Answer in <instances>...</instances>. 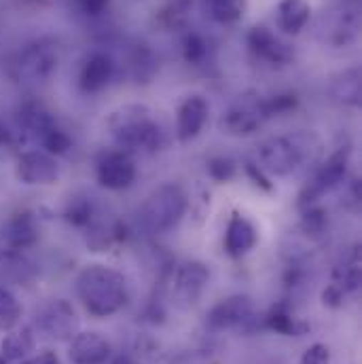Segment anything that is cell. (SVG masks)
<instances>
[{"label":"cell","mask_w":362,"mask_h":364,"mask_svg":"<svg viewBox=\"0 0 362 364\" xmlns=\"http://www.w3.org/2000/svg\"><path fill=\"white\" fill-rule=\"evenodd\" d=\"M108 129L117 146L125 153H157L168 144L161 125L144 104H125L108 117Z\"/></svg>","instance_id":"cell-1"},{"label":"cell","mask_w":362,"mask_h":364,"mask_svg":"<svg viewBox=\"0 0 362 364\" xmlns=\"http://www.w3.org/2000/svg\"><path fill=\"white\" fill-rule=\"evenodd\" d=\"M322 142L312 132L270 138L259 146V168L273 176H290L307 164H316Z\"/></svg>","instance_id":"cell-2"},{"label":"cell","mask_w":362,"mask_h":364,"mask_svg":"<svg viewBox=\"0 0 362 364\" xmlns=\"http://www.w3.org/2000/svg\"><path fill=\"white\" fill-rule=\"evenodd\" d=\"M77 292L93 318L115 316L127 303L125 277L104 265H90L79 273Z\"/></svg>","instance_id":"cell-3"},{"label":"cell","mask_w":362,"mask_h":364,"mask_svg":"<svg viewBox=\"0 0 362 364\" xmlns=\"http://www.w3.org/2000/svg\"><path fill=\"white\" fill-rule=\"evenodd\" d=\"M188 197L181 184L164 182L149 193L140 208L142 225L153 233H166L174 229L186 212Z\"/></svg>","instance_id":"cell-4"},{"label":"cell","mask_w":362,"mask_h":364,"mask_svg":"<svg viewBox=\"0 0 362 364\" xmlns=\"http://www.w3.org/2000/svg\"><path fill=\"white\" fill-rule=\"evenodd\" d=\"M316 38L329 47H348L361 30V2L337 0L326 6L316 19Z\"/></svg>","instance_id":"cell-5"},{"label":"cell","mask_w":362,"mask_h":364,"mask_svg":"<svg viewBox=\"0 0 362 364\" xmlns=\"http://www.w3.org/2000/svg\"><path fill=\"white\" fill-rule=\"evenodd\" d=\"M58 68V45L53 41H34L26 45L15 62H13V77L23 85H38L45 83Z\"/></svg>","instance_id":"cell-6"},{"label":"cell","mask_w":362,"mask_h":364,"mask_svg":"<svg viewBox=\"0 0 362 364\" xmlns=\"http://www.w3.org/2000/svg\"><path fill=\"white\" fill-rule=\"evenodd\" d=\"M350 155H352V149L350 144H339L322 164L320 168L316 170L314 178L305 184V188L301 191L299 195V201L297 205L303 210L307 205H314L318 203V199L331 191H335L337 186H341L346 176H348V166H350Z\"/></svg>","instance_id":"cell-7"},{"label":"cell","mask_w":362,"mask_h":364,"mask_svg":"<svg viewBox=\"0 0 362 364\" xmlns=\"http://www.w3.org/2000/svg\"><path fill=\"white\" fill-rule=\"evenodd\" d=\"M36 322H38L41 331L55 341H73L81 331V320H79L75 307L64 299L49 301L38 311Z\"/></svg>","instance_id":"cell-8"},{"label":"cell","mask_w":362,"mask_h":364,"mask_svg":"<svg viewBox=\"0 0 362 364\" xmlns=\"http://www.w3.org/2000/svg\"><path fill=\"white\" fill-rule=\"evenodd\" d=\"M210 279V269L199 261H186L176 269L172 284V301L179 309H191L201 299L206 284Z\"/></svg>","instance_id":"cell-9"},{"label":"cell","mask_w":362,"mask_h":364,"mask_svg":"<svg viewBox=\"0 0 362 364\" xmlns=\"http://www.w3.org/2000/svg\"><path fill=\"white\" fill-rule=\"evenodd\" d=\"M265 114L261 108V97H244L233 104L220 119V129L233 138H246L261 129L265 123Z\"/></svg>","instance_id":"cell-10"},{"label":"cell","mask_w":362,"mask_h":364,"mask_svg":"<svg viewBox=\"0 0 362 364\" xmlns=\"http://www.w3.org/2000/svg\"><path fill=\"white\" fill-rule=\"evenodd\" d=\"M97 182L108 191H123L136 181V166L125 151H104L95 164Z\"/></svg>","instance_id":"cell-11"},{"label":"cell","mask_w":362,"mask_h":364,"mask_svg":"<svg viewBox=\"0 0 362 364\" xmlns=\"http://www.w3.org/2000/svg\"><path fill=\"white\" fill-rule=\"evenodd\" d=\"M17 181L30 186H47L53 184L60 176V168L53 155L45 151H28L21 153L15 166Z\"/></svg>","instance_id":"cell-12"},{"label":"cell","mask_w":362,"mask_h":364,"mask_svg":"<svg viewBox=\"0 0 362 364\" xmlns=\"http://www.w3.org/2000/svg\"><path fill=\"white\" fill-rule=\"evenodd\" d=\"M255 307L252 301L246 294H233L216 303L208 314V326L212 331H229L240 328L248 322H252Z\"/></svg>","instance_id":"cell-13"},{"label":"cell","mask_w":362,"mask_h":364,"mask_svg":"<svg viewBox=\"0 0 362 364\" xmlns=\"http://www.w3.org/2000/svg\"><path fill=\"white\" fill-rule=\"evenodd\" d=\"M248 47L255 55L270 62L272 66H286L294 60V49L282 38H277L265 26H255L248 32Z\"/></svg>","instance_id":"cell-14"},{"label":"cell","mask_w":362,"mask_h":364,"mask_svg":"<svg viewBox=\"0 0 362 364\" xmlns=\"http://www.w3.org/2000/svg\"><path fill=\"white\" fill-rule=\"evenodd\" d=\"M112 356V348L100 333H79L70 341L68 358L73 364H106Z\"/></svg>","instance_id":"cell-15"},{"label":"cell","mask_w":362,"mask_h":364,"mask_svg":"<svg viewBox=\"0 0 362 364\" xmlns=\"http://www.w3.org/2000/svg\"><path fill=\"white\" fill-rule=\"evenodd\" d=\"M210 104L201 95H188L179 108V121H176V136L181 142H188L197 138L208 121Z\"/></svg>","instance_id":"cell-16"},{"label":"cell","mask_w":362,"mask_h":364,"mask_svg":"<svg viewBox=\"0 0 362 364\" xmlns=\"http://www.w3.org/2000/svg\"><path fill=\"white\" fill-rule=\"evenodd\" d=\"M257 240L259 235L255 225L240 212H233L225 231V252L233 259H240L257 246Z\"/></svg>","instance_id":"cell-17"},{"label":"cell","mask_w":362,"mask_h":364,"mask_svg":"<svg viewBox=\"0 0 362 364\" xmlns=\"http://www.w3.org/2000/svg\"><path fill=\"white\" fill-rule=\"evenodd\" d=\"M115 77V62L106 53H91L85 60L81 75H79V87L85 93H97L102 91L110 79Z\"/></svg>","instance_id":"cell-18"},{"label":"cell","mask_w":362,"mask_h":364,"mask_svg":"<svg viewBox=\"0 0 362 364\" xmlns=\"http://www.w3.org/2000/svg\"><path fill=\"white\" fill-rule=\"evenodd\" d=\"M4 240H6V246L15 252L34 246L38 240V229H36L34 216L30 212L13 214L4 225Z\"/></svg>","instance_id":"cell-19"},{"label":"cell","mask_w":362,"mask_h":364,"mask_svg":"<svg viewBox=\"0 0 362 364\" xmlns=\"http://www.w3.org/2000/svg\"><path fill=\"white\" fill-rule=\"evenodd\" d=\"M36 348V337L30 326H15L9 333H4V339L0 343V354L9 363H19L28 358Z\"/></svg>","instance_id":"cell-20"},{"label":"cell","mask_w":362,"mask_h":364,"mask_svg":"<svg viewBox=\"0 0 362 364\" xmlns=\"http://www.w3.org/2000/svg\"><path fill=\"white\" fill-rule=\"evenodd\" d=\"M362 93L361 68H348L333 77L331 81V95L341 106H358Z\"/></svg>","instance_id":"cell-21"},{"label":"cell","mask_w":362,"mask_h":364,"mask_svg":"<svg viewBox=\"0 0 362 364\" xmlns=\"http://www.w3.org/2000/svg\"><path fill=\"white\" fill-rule=\"evenodd\" d=\"M263 326L270 328L273 333H280V335H286V337H303L309 333V324L301 318H294L288 307L284 303L275 305L272 311L263 318Z\"/></svg>","instance_id":"cell-22"},{"label":"cell","mask_w":362,"mask_h":364,"mask_svg":"<svg viewBox=\"0 0 362 364\" xmlns=\"http://www.w3.org/2000/svg\"><path fill=\"white\" fill-rule=\"evenodd\" d=\"M312 17V6L307 0H282L277 6V21L286 34H299Z\"/></svg>","instance_id":"cell-23"},{"label":"cell","mask_w":362,"mask_h":364,"mask_svg":"<svg viewBox=\"0 0 362 364\" xmlns=\"http://www.w3.org/2000/svg\"><path fill=\"white\" fill-rule=\"evenodd\" d=\"M19 123H21L28 132L36 134L38 138H41L45 132H49L53 125H58L55 119H53V114H51L43 104H36V102H28V104H23V106L19 108Z\"/></svg>","instance_id":"cell-24"},{"label":"cell","mask_w":362,"mask_h":364,"mask_svg":"<svg viewBox=\"0 0 362 364\" xmlns=\"http://www.w3.org/2000/svg\"><path fill=\"white\" fill-rule=\"evenodd\" d=\"M193 0H168L155 15V23L164 30H182L188 21Z\"/></svg>","instance_id":"cell-25"},{"label":"cell","mask_w":362,"mask_h":364,"mask_svg":"<svg viewBox=\"0 0 362 364\" xmlns=\"http://www.w3.org/2000/svg\"><path fill=\"white\" fill-rule=\"evenodd\" d=\"M129 75L136 83H149L157 73V58L147 45H136L129 53Z\"/></svg>","instance_id":"cell-26"},{"label":"cell","mask_w":362,"mask_h":364,"mask_svg":"<svg viewBox=\"0 0 362 364\" xmlns=\"http://www.w3.org/2000/svg\"><path fill=\"white\" fill-rule=\"evenodd\" d=\"M333 282L339 284L346 294L358 292L362 282V269H361V248L354 246L352 255L344 261V265H339L333 273Z\"/></svg>","instance_id":"cell-27"},{"label":"cell","mask_w":362,"mask_h":364,"mask_svg":"<svg viewBox=\"0 0 362 364\" xmlns=\"http://www.w3.org/2000/svg\"><path fill=\"white\" fill-rule=\"evenodd\" d=\"M203 13L216 23H235L246 9V0H201Z\"/></svg>","instance_id":"cell-28"},{"label":"cell","mask_w":362,"mask_h":364,"mask_svg":"<svg viewBox=\"0 0 362 364\" xmlns=\"http://www.w3.org/2000/svg\"><path fill=\"white\" fill-rule=\"evenodd\" d=\"M21 314L23 309L17 296L9 288L0 286V333H9L11 328H15L21 320Z\"/></svg>","instance_id":"cell-29"},{"label":"cell","mask_w":362,"mask_h":364,"mask_svg":"<svg viewBox=\"0 0 362 364\" xmlns=\"http://www.w3.org/2000/svg\"><path fill=\"white\" fill-rule=\"evenodd\" d=\"M93 216H95V210H93L91 199H87V197L70 199L66 210H64L66 223H70L75 227H90L91 223H93Z\"/></svg>","instance_id":"cell-30"},{"label":"cell","mask_w":362,"mask_h":364,"mask_svg":"<svg viewBox=\"0 0 362 364\" xmlns=\"http://www.w3.org/2000/svg\"><path fill=\"white\" fill-rule=\"evenodd\" d=\"M301 212H303V216H301V229H303V233L307 237H320V235H324V231L329 227L326 212L322 208H318L316 203L303 208Z\"/></svg>","instance_id":"cell-31"},{"label":"cell","mask_w":362,"mask_h":364,"mask_svg":"<svg viewBox=\"0 0 362 364\" xmlns=\"http://www.w3.org/2000/svg\"><path fill=\"white\" fill-rule=\"evenodd\" d=\"M182 55L193 66L203 64L206 58H208V43H206V38L201 34H197V32H188L184 36V43H182Z\"/></svg>","instance_id":"cell-32"},{"label":"cell","mask_w":362,"mask_h":364,"mask_svg":"<svg viewBox=\"0 0 362 364\" xmlns=\"http://www.w3.org/2000/svg\"><path fill=\"white\" fill-rule=\"evenodd\" d=\"M299 104V97L297 93H277V95H272V97H265L261 100V108H263V114L265 119H272V117H277V114H284V112H290L294 110Z\"/></svg>","instance_id":"cell-33"},{"label":"cell","mask_w":362,"mask_h":364,"mask_svg":"<svg viewBox=\"0 0 362 364\" xmlns=\"http://www.w3.org/2000/svg\"><path fill=\"white\" fill-rule=\"evenodd\" d=\"M41 142H43V149H45V153H49V155H66L68 151H70V146H73V140H70V136L64 132V129H60L58 125H53L49 132H45L43 136H41Z\"/></svg>","instance_id":"cell-34"},{"label":"cell","mask_w":362,"mask_h":364,"mask_svg":"<svg viewBox=\"0 0 362 364\" xmlns=\"http://www.w3.org/2000/svg\"><path fill=\"white\" fill-rule=\"evenodd\" d=\"M208 174L216 182H227L235 176V164L229 157H214L208 161Z\"/></svg>","instance_id":"cell-35"},{"label":"cell","mask_w":362,"mask_h":364,"mask_svg":"<svg viewBox=\"0 0 362 364\" xmlns=\"http://www.w3.org/2000/svg\"><path fill=\"white\" fill-rule=\"evenodd\" d=\"M299 364H331V350L324 343H314L305 350Z\"/></svg>","instance_id":"cell-36"},{"label":"cell","mask_w":362,"mask_h":364,"mask_svg":"<svg viewBox=\"0 0 362 364\" xmlns=\"http://www.w3.org/2000/svg\"><path fill=\"white\" fill-rule=\"evenodd\" d=\"M346 290L339 286V284H335V282H331L324 290H322V303H324V307H331V309H339L341 305H344V301H346Z\"/></svg>","instance_id":"cell-37"},{"label":"cell","mask_w":362,"mask_h":364,"mask_svg":"<svg viewBox=\"0 0 362 364\" xmlns=\"http://www.w3.org/2000/svg\"><path fill=\"white\" fill-rule=\"evenodd\" d=\"M246 174L252 178V182L257 184V186H261L263 191H272L273 184L270 182V178L265 176V172L257 166V164H246Z\"/></svg>","instance_id":"cell-38"},{"label":"cell","mask_w":362,"mask_h":364,"mask_svg":"<svg viewBox=\"0 0 362 364\" xmlns=\"http://www.w3.org/2000/svg\"><path fill=\"white\" fill-rule=\"evenodd\" d=\"M19 364H60V356L51 350H45L36 356H30V358H23L19 360Z\"/></svg>","instance_id":"cell-39"},{"label":"cell","mask_w":362,"mask_h":364,"mask_svg":"<svg viewBox=\"0 0 362 364\" xmlns=\"http://www.w3.org/2000/svg\"><path fill=\"white\" fill-rule=\"evenodd\" d=\"M108 2L110 0H79V9L85 15H100L108 6Z\"/></svg>","instance_id":"cell-40"},{"label":"cell","mask_w":362,"mask_h":364,"mask_svg":"<svg viewBox=\"0 0 362 364\" xmlns=\"http://www.w3.org/2000/svg\"><path fill=\"white\" fill-rule=\"evenodd\" d=\"M13 140V136H11V132L2 125V121H0V144H9Z\"/></svg>","instance_id":"cell-41"},{"label":"cell","mask_w":362,"mask_h":364,"mask_svg":"<svg viewBox=\"0 0 362 364\" xmlns=\"http://www.w3.org/2000/svg\"><path fill=\"white\" fill-rule=\"evenodd\" d=\"M112 364H138L129 354H119L115 360H112Z\"/></svg>","instance_id":"cell-42"},{"label":"cell","mask_w":362,"mask_h":364,"mask_svg":"<svg viewBox=\"0 0 362 364\" xmlns=\"http://www.w3.org/2000/svg\"><path fill=\"white\" fill-rule=\"evenodd\" d=\"M0 364H6V360H4V356L0 354Z\"/></svg>","instance_id":"cell-43"}]
</instances>
